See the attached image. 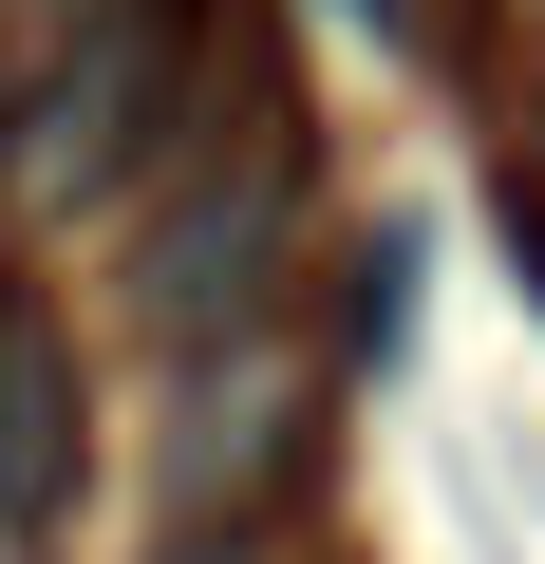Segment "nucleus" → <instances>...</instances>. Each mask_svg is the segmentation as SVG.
<instances>
[{"mask_svg":"<svg viewBox=\"0 0 545 564\" xmlns=\"http://www.w3.org/2000/svg\"><path fill=\"white\" fill-rule=\"evenodd\" d=\"M170 95H188V0H95V39H76V57H57V95L20 113V188H39V207L132 188V170H151V132H170Z\"/></svg>","mask_w":545,"mask_h":564,"instance_id":"1","label":"nucleus"},{"mask_svg":"<svg viewBox=\"0 0 545 564\" xmlns=\"http://www.w3.org/2000/svg\"><path fill=\"white\" fill-rule=\"evenodd\" d=\"M263 263H283V132H244V170H207L188 207L132 226V302H151L170 339H207V302H226V321L263 302Z\"/></svg>","mask_w":545,"mask_h":564,"instance_id":"2","label":"nucleus"},{"mask_svg":"<svg viewBox=\"0 0 545 564\" xmlns=\"http://www.w3.org/2000/svg\"><path fill=\"white\" fill-rule=\"evenodd\" d=\"M95 470V377H76V321L39 282H0V527H57Z\"/></svg>","mask_w":545,"mask_h":564,"instance_id":"3","label":"nucleus"},{"mask_svg":"<svg viewBox=\"0 0 545 564\" xmlns=\"http://www.w3.org/2000/svg\"><path fill=\"white\" fill-rule=\"evenodd\" d=\"M414 282H433V226H377V245L339 263V321H358V358H395V339H414Z\"/></svg>","mask_w":545,"mask_h":564,"instance_id":"4","label":"nucleus"},{"mask_svg":"<svg viewBox=\"0 0 545 564\" xmlns=\"http://www.w3.org/2000/svg\"><path fill=\"white\" fill-rule=\"evenodd\" d=\"M526 151H545V95H526Z\"/></svg>","mask_w":545,"mask_h":564,"instance_id":"5","label":"nucleus"},{"mask_svg":"<svg viewBox=\"0 0 545 564\" xmlns=\"http://www.w3.org/2000/svg\"><path fill=\"white\" fill-rule=\"evenodd\" d=\"M226 564H244V545H226Z\"/></svg>","mask_w":545,"mask_h":564,"instance_id":"6","label":"nucleus"}]
</instances>
